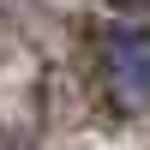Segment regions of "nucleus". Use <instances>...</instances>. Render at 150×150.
Returning <instances> with one entry per match:
<instances>
[{
  "label": "nucleus",
  "mask_w": 150,
  "mask_h": 150,
  "mask_svg": "<svg viewBox=\"0 0 150 150\" xmlns=\"http://www.w3.org/2000/svg\"><path fill=\"white\" fill-rule=\"evenodd\" d=\"M102 72L108 90L126 114H144L150 108V30L138 24H108L102 30Z\"/></svg>",
  "instance_id": "1"
}]
</instances>
